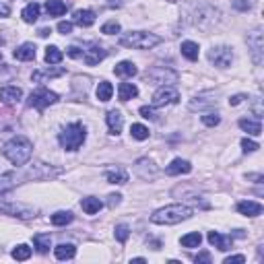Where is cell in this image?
Here are the masks:
<instances>
[{
	"instance_id": "obj_1",
	"label": "cell",
	"mask_w": 264,
	"mask_h": 264,
	"mask_svg": "<svg viewBox=\"0 0 264 264\" xmlns=\"http://www.w3.org/2000/svg\"><path fill=\"white\" fill-rule=\"evenodd\" d=\"M31 153H33V145H31V141L25 136H14L2 147V155L17 167L25 165L31 159Z\"/></svg>"
},
{
	"instance_id": "obj_2",
	"label": "cell",
	"mask_w": 264,
	"mask_h": 264,
	"mask_svg": "<svg viewBox=\"0 0 264 264\" xmlns=\"http://www.w3.org/2000/svg\"><path fill=\"white\" fill-rule=\"evenodd\" d=\"M192 215H194V211L190 207H186V205H169V207L155 211L151 215V223H155V225H176V223L190 219Z\"/></svg>"
},
{
	"instance_id": "obj_3",
	"label": "cell",
	"mask_w": 264,
	"mask_h": 264,
	"mask_svg": "<svg viewBox=\"0 0 264 264\" xmlns=\"http://www.w3.org/2000/svg\"><path fill=\"white\" fill-rule=\"evenodd\" d=\"M159 43H161V37L155 33H147V31H130V33L120 37V45L130 50H151Z\"/></svg>"
},
{
	"instance_id": "obj_4",
	"label": "cell",
	"mask_w": 264,
	"mask_h": 264,
	"mask_svg": "<svg viewBox=\"0 0 264 264\" xmlns=\"http://www.w3.org/2000/svg\"><path fill=\"white\" fill-rule=\"evenodd\" d=\"M85 138H87V130H85L83 124H79V122L68 124V126L62 128V132L58 134V141H60L62 149H66V151L81 149L83 143H85Z\"/></svg>"
},
{
	"instance_id": "obj_5",
	"label": "cell",
	"mask_w": 264,
	"mask_h": 264,
	"mask_svg": "<svg viewBox=\"0 0 264 264\" xmlns=\"http://www.w3.org/2000/svg\"><path fill=\"white\" fill-rule=\"evenodd\" d=\"M56 101H58V95H56L54 91L45 89V87H39V89H35V91L29 95L27 105H29V107H35V110H45V107H48V105H54Z\"/></svg>"
},
{
	"instance_id": "obj_6",
	"label": "cell",
	"mask_w": 264,
	"mask_h": 264,
	"mask_svg": "<svg viewBox=\"0 0 264 264\" xmlns=\"http://www.w3.org/2000/svg\"><path fill=\"white\" fill-rule=\"evenodd\" d=\"M147 79L151 83H157V85H172V83H178L180 74L172 68H165V66H153L147 72Z\"/></svg>"
},
{
	"instance_id": "obj_7",
	"label": "cell",
	"mask_w": 264,
	"mask_h": 264,
	"mask_svg": "<svg viewBox=\"0 0 264 264\" xmlns=\"http://www.w3.org/2000/svg\"><path fill=\"white\" fill-rule=\"evenodd\" d=\"M180 101V93L172 85H163L153 93V105L155 107H163V105H172Z\"/></svg>"
},
{
	"instance_id": "obj_8",
	"label": "cell",
	"mask_w": 264,
	"mask_h": 264,
	"mask_svg": "<svg viewBox=\"0 0 264 264\" xmlns=\"http://www.w3.org/2000/svg\"><path fill=\"white\" fill-rule=\"evenodd\" d=\"M0 213L10 215V217H19V219H31V217H35V209H31L23 203H2L0 205Z\"/></svg>"
},
{
	"instance_id": "obj_9",
	"label": "cell",
	"mask_w": 264,
	"mask_h": 264,
	"mask_svg": "<svg viewBox=\"0 0 264 264\" xmlns=\"http://www.w3.org/2000/svg\"><path fill=\"white\" fill-rule=\"evenodd\" d=\"M248 48L252 52V58L256 64H262V50H264V37H262V29L256 27L254 31L248 33Z\"/></svg>"
},
{
	"instance_id": "obj_10",
	"label": "cell",
	"mask_w": 264,
	"mask_h": 264,
	"mask_svg": "<svg viewBox=\"0 0 264 264\" xmlns=\"http://www.w3.org/2000/svg\"><path fill=\"white\" fill-rule=\"evenodd\" d=\"M209 60L215 66L227 68V66H231V62H234V52H231V48H227V45H219V48L209 50Z\"/></svg>"
},
{
	"instance_id": "obj_11",
	"label": "cell",
	"mask_w": 264,
	"mask_h": 264,
	"mask_svg": "<svg viewBox=\"0 0 264 264\" xmlns=\"http://www.w3.org/2000/svg\"><path fill=\"white\" fill-rule=\"evenodd\" d=\"M105 56H107V52H105L103 48H99L97 43H93L89 50H83V60H85V64H87V66H95V64H99V62H101Z\"/></svg>"
},
{
	"instance_id": "obj_12",
	"label": "cell",
	"mask_w": 264,
	"mask_h": 264,
	"mask_svg": "<svg viewBox=\"0 0 264 264\" xmlns=\"http://www.w3.org/2000/svg\"><path fill=\"white\" fill-rule=\"evenodd\" d=\"M23 97V91L19 87H2L0 89V101L6 103V105H14V103H19Z\"/></svg>"
},
{
	"instance_id": "obj_13",
	"label": "cell",
	"mask_w": 264,
	"mask_h": 264,
	"mask_svg": "<svg viewBox=\"0 0 264 264\" xmlns=\"http://www.w3.org/2000/svg\"><path fill=\"white\" fill-rule=\"evenodd\" d=\"M134 169H136V174L141 176L143 180H153L155 176H157V167H155V163L149 161V159H138Z\"/></svg>"
},
{
	"instance_id": "obj_14",
	"label": "cell",
	"mask_w": 264,
	"mask_h": 264,
	"mask_svg": "<svg viewBox=\"0 0 264 264\" xmlns=\"http://www.w3.org/2000/svg\"><path fill=\"white\" fill-rule=\"evenodd\" d=\"M190 172H192V165H190V161H186V159H174L165 167L167 176H180V174H190Z\"/></svg>"
},
{
	"instance_id": "obj_15",
	"label": "cell",
	"mask_w": 264,
	"mask_h": 264,
	"mask_svg": "<svg viewBox=\"0 0 264 264\" xmlns=\"http://www.w3.org/2000/svg\"><path fill=\"white\" fill-rule=\"evenodd\" d=\"M105 122H107V128H110V134H120L124 126V116L118 110H112V112H107Z\"/></svg>"
},
{
	"instance_id": "obj_16",
	"label": "cell",
	"mask_w": 264,
	"mask_h": 264,
	"mask_svg": "<svg viewBox=\"0 0 264 264\" xmlns=\"http://www.w3.org/2000/svg\"><path fill=\"white\" fill-rule=\"evenodd\" d=\"M209 242H211V246H215L217 250H221V252H227L231 248V238L217 234V231H209Z\"/></svg>"
},
{
	"instance_id": "obj_17",
	"label": "cell",
	"mask_w": 264,
	"mask_h": 264,
	"mask_svg": "<svg viewBox=\"0 0 264 264\" xmlns=\"http://www.w3.org/2000/svg\"><path fill=\"white\" fill-rule=\"evenodd\" d=\"M215 95L209 91V93H200V95H196L192 101H190V110H205V107H209V105H213L217 99H213Z\"/></svg>"
},
{
	"instance_id": "obj_18",
	"label": "cell",
	"mask_w": 264,
	"mask_h": 264,
	"mask_svg": "<svg viewBox=\"0 0 264 264\" xmlns=\"http://www.w3.org/2000/svg\"><path fill=\"white\" fill-rule=\"evenodd\" d=\"M238 211L246 217H258L262 213V205L254 203V200H242V203L238 205Z\"/></svg>"
},
{
	"instance_id": "obj_19",
	"label": "cell",
	"mask_w": 264,
	"mask_h": 264,
	"mask_svg": "<svg viewBox=\"0 0 264 264\" xmlns=\"http://www.w3.org/2000/svg\"><path fill=\"white\" fill-rule=\"evenodd\" d=\"M105 180L110 184H126L128 174L122 167H110V169H105Z\"/></svg>"
},
{
	"instance_id": "obj_20",
	"label": "cell",
	"mask_w": 264,
	"mask_h": 264,
	"mask_svg": "<svg viewBox=\"0 0 264 264\" xmlns=\"http://www.w3.org/2000/svg\"><path fill=\"white\" fill-rule=\"evenodd\" d=\"M114 72H116L118 76H122V79H132V76L138 72V68H136V64H132V62L122 60L120 64H116Z\"/></svg>"
},
{
	"instance_id": "obj_21",
	"label": "cell",
	"mask_w": 264,
	"mask_h": 264,
	"mask_svg": "<svg viewBox=\"0 0 264 264\" xmlns=\"http://www.w3.org/2000/svg\"><path fill=\"white\" fill-rule=\"evenodd\" d=\"M72 21L76 25H81V27H91L93 23H95V12L93 10H74Z\"/></svg>"
},
{
	"instance_id": "obj_22",
	"label": "cell",
	"mask_w": 264,
	"mask_h": 264,
	"mask_svg": "<svg viewBox=\"0 0 264 264\" xmlns=\"http://www.w3.org/2000/svg\"><path fill=\"white\" fill-rule=\"evenodd\" d=\"M81 207H83V211L87 215H95V213H99L103 209V203L99 198H95V196H87V198L81 200Z\"/></svg>"
},
{
	"instance_id": "obj_23",
	"label": "cell",
	"mask_w": 264,
	"mask_h": 264,
	"mask_svg": "<svg viewBox=\"0 0 264 264\" xmlns=\"http://www.w3.org/2000/svg\"><path fill=\"white\" fill-rule=\"evenodd\" d=\"M64 74V68H45V70H35L31 74V79L35 83H41L43 79H56V76H62Z\"/></svg>"
},
{
	"instance_id": "obj_24",
	"label": "cell",
	"mask_w": 264,
	"mask_h": 264,
	"mask_svg": "<svg viewBox=\"0 0 264 264\" xmlns=\"http://www.w3.org/2000/svg\"><path fill=\"white\" fill-rule=\"evenodd\" d=\"M14 58L21 60V62H27V60H33L35 58V45L33 43H23L14 50Z\"/></svg>"
},
{
	"instance_id": "obj_25",
	"label": "cell",
	"mask_w": 264,
	"mask_h": 264,
	"mask_svg": "<svg viewBox=\"0 0 264 264\" xmlns=\"http://www.w3.org/2000/svg\"><path fill=\"white\" fill-rule=\"evenodd\" d=\"M54 254H56L58 260H70L76 254V248L72 244H60V246L54 248Z\"/></svg>"
},
{
	"instance_id": "obj_26",
	"label": "cell",
	"mask_w": 264,
	"mask_h": 264,
	"mask_svg": "<svg viewBox=\"0 0 264 264\" xmlns=\"http://www.w3.org/2000/svg\"><path fill=\"white\" fill-rule=\"evenodd\" d=\"M45 10L50 17H62L66 12V4L62 0H45Z\"/></svg>"
},
{
	"instance_id": "obj_27",
	"label": "cell",
	"mask_w": 264,
	"mask_h": 264,
	"mask_svg": "<svg viewBox=\"0 0 264 264\" xmlns=\"http://www.w3.org/2000/svg\"><path fill=\"white\" fill-rule=\"evenodd\" d=\"M136 95H138V87L132 85V83H122L120 89H118L120 101H128V99H132V97H136Z\"/></svg>"
},
{
	"instance_id": "obj_28",
	"label": "cell",
	"mask_w": 264,
	"mask_h": 264,
	"mask_svg": "<svg viewBox=\"0 0 264 264\" xmlns=\"http://www.w3.org/2000/svg\"><path fill=\"white\" fill-rule=\"evenodd\" d=\"M240 128L246 130L248 134H252V136H258L262 132L260 120H248V118H244V120H240Z\"/></svg>"
},
{
	"instance_id": "obj_29",
	"label": "cell",
	"mask_w": 264,
	"mask_h": 264,
	"mask_svg": "<svg viewBox=\"0 0 264 264\" xmlns=\"http://www.w3.org/2000/svg\"><path fill=\"white\" fill-rule=\"evenodd\" d=\"M21 17H23L25 23H35V21L39 19V4H35V2L27 4V6L23 8V12H21Z\"/></svg>"
},
{
	"instance_id": "obj_30",
	"label": "cell",
	"mask_w": 264,
	"mask_h": 264,
	"mask_svg": "<svg viewBox=\"0 0 264 264\" xmlns=\"http://www.w3.org/2000/svg\"><path fill=\"white\" fill-rule=\"evenodd\" d=\"M58 172H54V169H50L48 165H43V163H37L35 169L31 167V172H29V178H54Z\"/></svg>"
},
{
	"instance_id": "obj_31",
	"label": "cell",
	"mask_w": 264,
	"mask_h": 264,
	"mask_svg": "<svg viewBox=\"0 0 264 264\" xmlns=\"http://www.w3.org/2000/svg\"><path fill=\"white\" fill-rule=\"evenodd\" d=\"M33 244H35V248H37V252L39 254H45L50 250V246H52V236L50 234H39V236H35L33 238Z\"/></svg>"
},
{
	"instance_id": "obj_32",
	"label": "cell",
	"mask_w": 264,
	"mask_h": 264,
	"mask_svg": "<svg viewBox=\"0 0 264 264\" xmlns=\"http://www.w3.org/2000/svg\"><path fill=\"white\" fill-rule=\"evenodd\" d=\"M72 213H68V211H58V213H54L52 215V225H56V227H62V225H68V223H72Z\"/></svg>"
},
{
	"instance_id": "obj_33",
	"label": "cell",
	"mask_w": 264,
	"mask_h": 264,
	"mask_svg": "<svg viewBox=\"0 0 264 264\" xmlns=\"http://www.w3.org/2000/svg\"><path fill=\"white\" fill-rule=\"evenodd\" d=\"M14 184H17V176L14 174H0V194L12 190Z\"/></svg>"
},
{
	"instance_id": "obj_34",
	"label": "cell",
	"mask_w": 264,
	"mask_h": 264,
	"mask_svg": "<svg viewBox=\"0 0 264 264\" xmlns=\"http://www.w3.org/2000/svg\"><path fill=\"white\" fill-rule=\"evenodd\" d=\"M182 56H186L188 60H198V43H194V41H184L182 43Z\"/></svg>"
},
{
	"instance_id": "obj_35",
	"label": "cell",
	"mask_w": 264,
	"mask_h": 264,
	"mask_svg": "<svg viewBox=\"0 0 264 264\" xmlns=\"http://www.w3.org/2000/svg\"><path fill=\"white\" fill-rule=\"evenodd\" d=\"M112 93H114L112 83H107V81L99 83V87H97V99L99 101H110L112 99Z\"/></svg>"
},
{
	"instance_id": "obj_36",
	"label": "cell",
	"mask_w": 264,
	"mask_h": 264,
	"mask_svg": "<svg viewBox=\"0 0 264 264\" xmlns=\"http://www.w3.org/2000/svg\"><path fill=\"white\" fill-rule=\"evenodd\" d=\"M62 58H64V54H62L56 45L45 48V62H48V64H58V62H62Z\"/></svg>"
},
{
	"instance_id": "obj_37",
	"label": "cell",
	"mask_w": 264,
	"mask_h": 264,
	"mask_svg": "<svg viewBox=\"0 0 264 264\" xmlns=\"http://www.w3.org/2000/svg\"><path fill=\"white\" fill-rule=\"evenodd\" d=\"M200 242H203V236L198 234V231H192V234H186L182 238V246L184 248H198Z\"/></svg>"
},
{
	"instance_id": "obj_38",
	"label": "cell",
	"mask_w": 264,
	"mask_h": 264,
	"mask_svg": "<svg viewBox=\"0 0 264 264\" xmlns=\"http://www.w3.org/2000/svg\"><path fill=\"white\" fill-rule=\"evenodd\" d=\"M130 134H132V138H136V141H147V138H149V128L143 126V124H132Z\"/></svg>"
},
{
	"instance_id": "obj_39",
	"label": "cell",
	"mask_w": 264,
	"mask_h": 264,
	"mask_svg": "<svg viewBox=\"0 0 264 264\" xmlns=\"http://www.w3.org/2000/svg\"><path fill=\"white\" fill-rule=\"evenodd\" d=\"M31 256V248L27 244H19L17 248L12 250V258L14 260H27Z\"/></svg>"
},
{
	"instance_id": "obj_40",
	"label": "cell",
	"mask_w": 264,
	"mask_h": 264,
	"mask_svg": "<svg viewBox=\"0 0 264 264\" xmlns=\"http://www.w3.org/2000/svg\"><path fill=\"white\" fill-rule=\"evenodd\" d=\"M101 33H105V35L120 33V23H118V21H107V23L101 27Z\"/></svg>"
},
{
	"instance_id": "obj_41",
	"label": "cell",
	"mask_w": 264,
	"mask_h": 264,
	"mask_svg": "<svg viewBox=\"0 0 264 264\" xmlns=\"http://www.w3.org/2000/svg\"><path fill=\"white\" fill-rule=\"evenodd\" d=\"M128 236H130V227L128 225H116V240L118 242H126L128 240Z\"/></svg>"
},
{
	"instance_id": "obj_42",
	"label": "cell",
	"mask_w": 264,
	"mask_h": 264,
	"mask_svg": "<svg viewBox=\"0 0 264 264\" xmlns=\"http://www.w3.org/2000/svg\"><path fill=\"white\" fill-rule=\"evenodd\" d=\"M221 122V118H219V114H205L203 116V124H205V126H217V124H219Z\"/></svg>"
},
{
	"instance_id": "obj_43",
	"label": "cell",
	"mask_w": 264,
	"mask_h": 264,
	"mask_svg": "<svg viewBox=\"0 0 264 264\" xmlns=\"http://www.w3.org/2000/svg\"><path fill=\"white\" fill-rule=\"evenodd\" d=\"M242 149H244V153H254V151H258L260 147H258V143L250 141V138H244V141H242Z\"/></svg>"
},
{
	"instance_id": "obj_44",
	"label": "cell",
	"mask_w": 264,
	"mask_h": 264,
	"mask_svg": "<svg viewBox=\"0 0 264 264\" xmlns=\"http://www.w3.org/2000/svg\"><path fill=\"white\" fill-rule=\"evenodd\" d=\"M58 31H60V33H64V35H68L72 31V23L70 21H60L58 23Z\"/></svg>"
},
{
	"instance_id": "obj_45",
	"label": "cell",
	"mask_w": 264,
	"mask_h": 264,
	"mask_svg": "<svg viewBox=\"0 0 264 264\" xmlns=\"http://www.w3.org/2000/svg\"><path fill=\"white\" fill-rule=\"evenodd\" d=\"M141 116H143V118H147V120H155V112H153V107L143 105V107H141Z\"/></svg>"
},
{
	"instance_id": "obj_46",
	"label": "cell",
	"mask_w": 264,
	"mask_h": 264,
	"mask_svg": "<svg viewBox=\"0 0 264 264\" xmlns=\"http://www.w3.org/2000/svg\"><path fill=\"white\" fill-rule=\"evenodd\" d=\"M252 110H254L256 120H260V118H262V105H260V99H258V97L254 99V107H252Z\"/></svg>"
},
{
	"instance_id": "obj_47",
	"label": "cell",
	"mask_w": 264,
	"mask_h": 264,
	"mask_svg": "<svg viewBox=\"0 0 264 264\" xmlns=\"http://www.w3.org/2000/svg\"><path fill=\"white\" fill-rule=\"evenodd\" d=\"M70 58H83V50H79L76 45H72V48H68V52H66Z\"/></svg>"
},
{
	"instance_id": "obj_48",
	"label": "cell",
	"mask_w": 264,
	"mask_h": 264,
	"mask_svg": "<svg viewBox=\"0 0 264 264\" xmlns=\"http://www.w3.org/2000/svg\"><path fill=\"white\" fill-rule=\"evenodd\" d=\"M234 262H246V256H242V254H238V256H229V258H225V264H234Z\"/></svg>"
},
{
	"instance_id": "obj_49",
	"label": "cell",
	"mask_w": 264,
	"mask_h": 264,
	"mask_svg": "<svg viewBox=\"0 0 264 264\" xmlns=\"http://www.w3.org/2000/svg\"><path fill=\"white\" fill-rule=\"evenodd\" d=\"M107 198H110V200H107V205H110V207H116V205H120V200H122V196H120V194H110Z\"/></svg>"
},
{
	"instance_id": "obj_50",
	"label": "cell",
	"mask_w": 264,
	"mask_h": 264,
	"mask_svg": "<svg viewBox=\"0 0 264 264\" xmlns=\"http://www.w3.org/2000/svg\"><path fill=\"white\" fill-rule=\"evenodd\" d=\"M196 262H207V264H211V254H207V252H203V254H198L196 258H194Z\"/></svg>"
},
{
	"instance_id": "obj_51",
	"label": "cell",
	"mask_w": 264,
	"mask_h": 264,
	"mask_svg": "<svg viewBox=\"0 0 264 264\" xmlns=\"http://www.w3.org/2000/svg\"><path fill=\"white\" fill-rule=\"evenodd\" d=\"M244 99H246V95H234V97L229 99V105H240Z\"/></svg>"
},
{
	"instance_id": "obj_52",
	"label": "cell",
	"mask_w": 264,
	"mask_h": 264,
	"mask_svg": "<svg viewBox=\"0 0 264 264\" xmlns=\"http://www.w3.org/2000/svg\"><path fill=\"white\" fill-rule=\"evenodd\" d=\"M10 14V8L6 4H0V17H8Z\"/></svg>"
},
{
	"instance_id": "obj_53",
	"label": "cell",
	"mask_w": 264,
	"mask_h": 264,
	"mask_svg": "<svg viewBox=\"0 0 264 264\" xmlns=\"http://www.w3.org/2000/svg\"><path fill=\"white\" fill-rule=\"evenodd\" d=\"M48 35H50V29H45V27L39 29V37H48Z\"/></svg>"
},
{
	"instance_id": "obj_54",
	"label": "cell",
	"mask_w": 264,
	"mask_h": 264,
	"mask_svg": "<svg viewBox=\"0 0 264 264\" xmlns=\"http://www.w3.org/2000/svg\"><path fill=\"white\" fill-rule=\"evenodd\" d=\"M236 8H250L248 2H236Z\"/></svg>"
},
{
	"instance_id": "obj_55",
	"label": "cell",
	"mask_w": 264,
	"mask_h": 264,
	"mask_svg": "<svg viewBox=\"0 0 264 264\" xmlns=\"http://www.w3.org/2000/svg\"><path fill=\"white\" fill-rule=\"evenodd\" d=\"M0 48H2V39H0ZM0 58H2V52H0Z\"/></svg>"
},
{
	"instance_id": "obj_56",
	"label": "cell",
	"mask_w": 264,
	"mask_h": 264,
	"mask_svg": "<svg viewBox=\"0 0 264 264\" xmlns=\"http://www.w3.org/2000/svg\"><path fill=\"white\" fill-rule=\"evenodd\" d=\"M169 2H176V0H169Z\"/></svg>"
}]
</instances>
